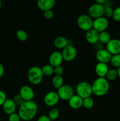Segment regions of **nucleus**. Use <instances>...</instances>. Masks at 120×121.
<instances>
[{
	"instance_id": "72a5a7b5",
	"label": "nucleus",
	"mask_w": 120,
	"mask_h": 121,
	"mask_svg": "<svg viewBox=\"0 0 120 121\" xmlns=\"http://www.w3.org/2000/svg\"><path fill=\"white\" fill-rule=\"evenodd\" d=\"M44 16L46 19L50 20V19L52 18V17H54V13L51 9L46 11L44 12Z\"/></svg>"
},
{
	"instance_id": "e433bc0d",
	"label": "nucleus",
	"mask_w": 120,
	"mask_h": 121,
	"mask_svg": "<svg viewBox=\"0 0 120 121\" xmlns=\"http://www.w3.org/2000/svg\"><path fill=\"white\" fill-rule=\"evenodd\" d=\"M4 73V67L1 63H0V78H2Z\"/></svg>"
},
{
	"instance_id": "ea45409f",
	"label": "nucleus",
	"mask_w": 120,
	"mask_h": 121,
	"mask_svg": "<svg viewBox=\"0 0 120 121\" xmlns=\"http://www.w3.org/2000/svg\"><path fill=\"white\" fill-rule=\"evenodd\" d=\"M1 7H2V2H1V1H0V9H1Z\"/></svg>"
},
{
	"instance_id": "58836bf2",
	"label": "nucleus",
	"mask_w": 120,
	"mask_h": 121,
	"mask_svg": "<svg viewBox=\"0 0 120 121\" xmlns=\"http://www.w3.org/2000/svg\"><path fill=\"white\" fill-rule=\"evenodd\" d=\"M117 72H118V77L120 78V67L119 68H118L117 69Z\"/></svg>"
},
{
	"instance_id": "423d86ee",
	"label": "nucleus",
	"mask_w": 120,
	"mask_h": 121,
	"mask_svg": "<svg viewBox=\"0 0 120 121\" xmlns=\"http://www.w3.org/2000/svg\"><path fill=\"white\" fill-rule=\"evenodd\" d=\"M57 93L60 99L63 100H69L74 95V91L70 85H63L58 89Z\"/></svg>"
},
{
	"instance_id": "9d476101",
	"label": "nucleus",
	"mask_w": 120,
	"mask_h": 121,
	"mask_svg": "<svg viewBox=\"0 0 120 121\" xmlns=\"http://www.w3.org/2000/svg\"><path fill=\"white\" fill-rule=\"evenodd\" d=\"M59 100H60V97L57 92L54 91H51L47 93L44 99L45 104L47 106L50 107L55 106L58 103Z\"/></svg>"
},
{
	"instance_id": "2f4dec72",
	"label": "nucleus",
	"mask_w": 120,
	"mask_h": 121,
	"mask_svg": "<svg viewBox=\"0 0 120 121\" xmlns=\"http://www.w3.org/2000/svg\"><path fill=\"white\" fill-rule=\"evenodd\" d=\"M21 118L18 113L14 112L12 114L9 115V118H8V121H20Z\"/></svg>"
},
{
	"instance_id": "7c9ffc66",
	"label": "nucleus",
	"mask_w": 120,
	"mask_h": 121,
	"mask_svg": "<svg viewBox=\"0 0 120 121\" xmlns=\"http://www.w3.org/2000/svg\"><path fill=\"white\" fill-rule=\"evenodd\" d=\"M114 9L112 8L111 7H107L104 8V15L107 17H112Z\"/></svg>"
},
{
	"instance_id": "a211bd4d",
	"label": "nucleus",
	"mask_w": 120,
	"mask_h": 121,
	"mask_svg": "<svg viewBox=\"0 0 120 121\" xmlns=\"http://www.w3.org/2000/svg\"><path fill=\"white\" fill-rule=\"evenodd\" d=\"M68 102L71 108L77 109L83 105V99L78 95H74L68 100Z\"/></svg>"
},
{
	"instance_id": "a878e982",
	"label": "nucleus",
	"mask_w": 120,
	"mask_h": 121,
	"mask_svg": "<svg viewBox=\"0 0 120 121\" xmlns=\"http://www.w3.org/2000/svg\"><path fill=\"white\" fill-rule=\"evenodd\" d=\"M60 115V111L58 109L52 108L49 111L48 117L51 121L56 120Z\"/></svg>"
},
{
	"instance_id": "412c9836",
	"label": "nucleus",
	"mask_w": 120,
	"mask_h": 121,
	"mask_svg": "<svg viewBox=\"0 0 120 121\" xmlns=\"http://www.w3.org/2000/svg\"><path fill=\"white\" fill-rule=\"evenodd\" d=\"M52 84L55 88L58 89L64 85V79L61 76H54L52 79Z\"/></svg>"
},
{
	"instance_id": "5701e85b",
	"label": "nucleus",
	"mask_w": 120,
	"mask_h": 121,
	"mask_svg": "<svg viewBox=\"0 0 120 121\" xmlns=\"http://www.w3.org/2000/svg\"><path fill=\"white\" fill-rule=\"evenodd\" d=\"M41 69H42L43 74L47 76H49L52 75L53 73H54V67L51 66L50 65H44L41 67Z\"/></svg>"
},
{
	"instance_id": "20e7f679",
	"label": "nucleus",
	"mask_w": 120,
	"mask_h": 121,
	"mask_svg": "<svg viewBox=\"0 0 120 121\" xmlns=\"http://www.w3.org/2000/svg\"><path fill=\"white\" fill-rule=\"evenodd\" d=\"M76 91L78 95L82 99L88 98L90 97L92 93V85L87 82H81L76 86Z\"/></svg>"
},
{
	"instance_id": "bb28decb",
	"label": "nucleus",
	"mask_w": 120,
	"mask_h": 121,
	"mask_svg": "<svg viewBox=\"0 0 120 121\" xmlns=\"http://www.w3.org/2000/svg\"><path fill=\"white\" fill-rule=\"evenodd\" d=\"M110 63L114 67L119 68L120 67V54L112 56Z\"/></svg>"
},
{
	"instance_id": "c85d7f7f",
	"label": "nucleus",
	"mask_w": 120,
	"mask_h": 121,
	"mask_svg": "<svg viewBox=\"0 0 120 121\" xmlns=\"http://www.w3.org/2000/svg\"><path fill=\"white\" fill-rule=\"evenodd\" d=\"M13 100L15 102V105H16V106H18L20 107L24 102V100L22 99V97L21 96L20 94H16L14 96V98H13Z\"/></svg>"
},
{
	"instance_id": "a19ab883",
	"label": "nucleus",
	"mask_w": 120,
	"mask_h": 121,
	"mask_svg": "<svg viewBox=\"0 0 120 121\" xmlns=\"http://www.w3.org/2000/svg\"></svg>"
},
{
	"instance_id": "c9c22d12",
	"label": "nucleus",
	"mask_w": 120,
	"mask_h": 121,
	"mask_svg": "<svg viewBox=\"0 0 120 121\" xmlns=\"http://www.w3.org/2000/svg\"><path fill=\"white\" fill-rule=\"evenodd\" d=\"M36 121H51L50 120V119H49V117H48V115H41V117H39Z\"/></svg>"
},
{
	"instance_id": "7ed1b4c3",
	"label": "nucleus",
	"mask_w": 120,
	"mask_h": 121,
	"mask_svg": "<svg viewBox=\"0 0 120 121\" xmlns=\"http://www.w3.org/2000/svg\"><path fill=\"white\" fill-rule=\"evenodd\" d=\"M44 74L41 67L39 66H32L27 73V78L31 83L33 85H38L42 82Z\"/></svg>"
},
{
	"instance_id": "4c0bfd02",
	"label": "nucleus",
	"mask_w": 120,
	"mask_h": 121,
	"mask_svg": "<svg viewBox=\"0 0 120 121\" xmlns=\"http://www.w3.org/2000/svg\"><path fill=\"white\" fill-rule=\"evenodd\" d=\"M106 0H96L95 1V2L97 4H99L101 5H104L105 2Z\"/></svg>"
},
{
	"instance_id": "4468645a",
	"label": "nucleus",
	"mask_w": 120,
	"mask_h": 121,
	"mask_svg": "<svg viewBox=\"0 0 120 121\" xmlns=\"http://www.w3.org/2000/svg\"><path fill=\"white\" fill-rule=\"evenodd\" d=\"M63 60L62 53L58 51L52 52L49 57V65L54 67L60 66Z\"/></svg>"
},
{
	"instance_id": "f8f14e48",
	"label": "nucleus",
	"mask_w": 120,
	"mask_h": 121,
	"mask_svg": "<svg viewBox=\"0 0 120 121\" xmlns=\"http://www.w3.org/2000/svg\"><path fill=\"white\" fill-rule=\"evenodd\" d=\"M112 56V55L107 49H102V48L98 50L95 54L96 59L99 62L106 64L110 62Z\"/></svg>"
},
{
	"instance_id": "9b49d317",
	"label": "nucleus",
	"mask_w": 120,
	"mask_h": 121,
	"mask_svg": "<svg viewBox=\"0 0 120 121\" xmlns=\"http://www.w3.org/2000/svg\"><path fill=\"white\" fill-rule=\"evenodd\" d=\"M24 101H31L34 99L35 93L31 87L27 85H24L20 88V93Z\"/></svg>"
},
{
	"instance_id": "6e6552de",
	"label": "nucleus",
	"mask_w": 120,
	"mask_h": 121,
	"mask_svg": "<svg viewBox=\"0 0 120 121\" xmlns=\"http://www.w3.org/2000/svg\"><path fill=\"white\" fill-rule=\"evenodd\" d=\"M109 21L105 17L96 18L93 20V28L98 33L104 31L108 28Z\"/></svg>"
},
{
	"instance_id": "393cba45",
	"label": "nucleus",
	"mask_w": 120,
	"mask_h": 121,
	"mask_svg": "<svg viewBox=\"0 0 120 121\" xmlns=\"http://www.w3.org/2000/svg\"><path fill=\"white\" fill-rule=\"evenodd\" d=\"M118 77V72L117 70L115 69H111L108 70L107 74H106V78L107 80H114Z\"/></svg>"
},
{
	"instance_id": "dca6fc26",
	"label": "nucleus",
	"mask_w": 120,
	"mask_h": 121,
	"mask_svg": "<svg viewBox=\"0 0 120 121\" xmlns=\"http://www.w3.org/2000/svg\"><path fill=\"white\" fill-rule=\"evenodd\" d=\"M16 108V105L12 99H7L2 105V109L4 112L9 115L15 112Z\"/></svg>"
},
{
	"instance_id": "6ab92c4d",
	"label": "nucleus",
	"mask_w": 120,
	"mask_h": 121,
	"mask_svg": "<svg viewBox=\"0 0 120 121\" xmlns=\"http://www.w3.org/2000/svg\"><path fill=\"white\" fill-rule=\"evenodd\" d=\"M108 70L109 69H108V65L103 63L98 62L95 67V73L100 78H105Z\"/></svg>"
},
{
	"instance_id": "2eb2a0df",
	"label": "nucleus",
	"mask_w": 120,
	"mask_h": 121,
	"mask_svg": "<svg viewBox=\"0 0 120 121\" xmlns=\"http://www.w3.org/2000/svg\"><path fill=\"white\" fill-rule=\"evenodd\" d=\"M85 39L89 43L95 44L99 41V33L92 28L86 31Z\"/></svg>"
},
{
	"instance_id": "f704fd0d",
	"label": "nucleus",
	"mask_w": 120,
	"mask_h": 121,
	"mask_svg": "<svg viewBox=\"0 0 120 121\" xmlns=\"http://www.w3.org/2000/svg\"><path fill=\"white\" fill-rule=\"evenodd\" d=\"M7 100V96L4 91L0 90V106H2L5 101Z\"/></svg>"
},
{
	"instance_id": "aec40b11",
	"label": "nucleus",
	"mask_w": 120,
	"mask_h": 121,
	"mask_svg": "<svg viewBox=\"0 0 120 121\" xmlns=\"http://www.w3.org/2000/svg\"><path fill=\"white\" fill-rule=\"evenodd\" d=\"M54 44L56 47L60 49H63L65 47H67L68 44V40L65 37L58 36L54 40Z\"/></svg>"
},
{
	"instance_id": "ddd939ff",
	"label": "nucleus",
	"mask_w": 120,
	"mask_h": 121,
	"mask_svg": "<svg viewBox=\"0 0 120 121\" xmlns=\"http://www.w3.org/2000/svg\"><path fill=\"white\" fill-rule=\"evenodd\" d=\"M107 50L112 55L120 54V40L111 39L107 44Z\"/></svg>"
},
{
	"instance_id": "f03ea898",
	"label": "nucleus",
	"mask_w": 120,
	"mask_h": 121,
	"mask_svg": "<svg viewBox=\"0 0 120 121\" xmlns=\"http://www.w3.org/2000/svg\"><path fill=\"white\" fill-rule=\"evenodd\" d=\"M92 93L96 96L105 95L109 89V83L105 78H98L92 84Z\"/></svg>"
},
{
	"instance_id": "c756f323",
	"label": "nucleus",
	"mask_w": 120,
	"mask_h": 121,
	"mask_svg": "<svg viewBox=\"0 0 120 121\" xmlns=\"http://www.w3.org/2000/svg\"><path fill=\"white\" fill-rule=\"evenodd\" d=\"M112 18L115 21H120V6L116 7L114 10Z\"/></svg>"
},
{
	"instance_id": "cd10ccee",
	"label": "nucleus",
	"mask_w": 120,
	"mask_h": 121,
	"mask_svg": "<svg viewBox=\"0 0 120 121\" xmlns=\"http://www.w3.org/2000/svg\"><path fill=\"white\" fill-rule=\"evenodd\" d=\"M82 106L86 109H91L94 106V100L91 97L83 99V105Z\"/></svg>"
},
{
	"instance_id": "4be33fe9",
	"label": "nucleus",
	"mask_w": 120,
	"mask_h": 121,
	"mask_svg": "<svg viewBox=\"0 0 120 121\" xmlns=\"http://www.w3.org/2000/svg\"><path fill=\"white\" fill-rule=\"evenodd\" d=\"M111 40V39L110 34L108 32L104 31L99 33V41L101 43L107 44Z\"/></svg>"
},
{
	"instance_id": "f257e3e1",
	"label": "nucleus",
	"mask_w": 120,
	"mask_h": 121,
	"mask_svg": "<svg viewBox=\"0 0 120 121\" xmlns=\"http://www.w3.org/2000/svg\"><path fill=\"white\" fill-rule=\"evenodd\" d=\"M38 112V106L33 100L25 101L19 107L18 115L21 119L25 121H31L35 118Z\"/></svg>"
},
{
	"instance_id": "b1692460",
	"label": "nucleus",
	"mask_w": 120,
	"mask_h": 121,
	"mask_svg": "<svg viewBox=\"0 0 120 121\" xmlns=\"http://www.w3.org/2000/svg\"><path fill=\"white\" fill-rule=\"evenodd\" d=\"M16 36L17 39L21 41H25L28 39V34L25 31L23 30H18L16 31Z\"/></svg>"
},
{
	"instance_id": "473e14b6",
	"label": "nucleus",
	"mask_w": 120,
	"mask_h": 121,
	"mask_svg": "<svg viewBox=\"0 0 120 121\" xmlns=\"http://www.w3.org/2000/svg\"><path fill=\"white\" fill-rule=\"evenodd\" d=\"M54 73L55 74V75L61 76L62 74H63L64 69L61 65H60V66H56V67H54Z\"/></svg>"
},
{
	"instance_id": "f3484780",
	"label": "nucleus",
	"mask_w": 120,
	"mask_h": 121,
	"mask_svg": "<svg viewBox=\"0 0 120 121\" xmlns=\"http://www.w3.org/2000/svg\"><path fill=\"white\" fill-rule=\"evenodd\" d=\"M55 4V0H38L37 1L38 7L44 12L51 10Z\"/></svg>"
},
{
	"instance_id": "39448f33",
	"label": "nucleus",
	"mask_w": 120,
	"mask_h": 121,
	"mask_svg": "<svg viewBox=\"0 0 120 121\" xmlns=\"http://www.w3.org/2000/svg\"><path fill=\"white\" fill-rule=\"evenodd\" d=\"M77 24L82 30L87 31L93 28V20L89 15L81 14L77 18Z\"/></svg>"
},
{
	"instance_id": "0eeeda50",
	"label": "nucleus",
	"mask_w": 120,
	"mask_h": 121,
	"mask_svg": "<svg viewBox=\"0 0 120 121\" xmlns=\"http://www.w3.org/2000/svg\"><path fill=\"white\" fill-rule=\"evenodd\" d=\"M88 14L91 17L96 18L103 16L104 14V7L103 5L94 3L91 5L88 9Z\"/></svg>"
},
{
	"instance_id": "1a4fd4ad",
	"label": "nucleus",
	"mask_w": 120,
	"mask_h": 121,
	"mask_svg": "<svg viewBox=\"0 0 120 121\" xmlns=\"http://www.w3.org/2000/svg\"><path fill=\"white\" fill-rule=\"evenodd\" d=\"M61 53L64 60L67 61H71L76 57L77 52L74 46L71 44H68L62 49Z\"/></svg>"
}]
</instances>
